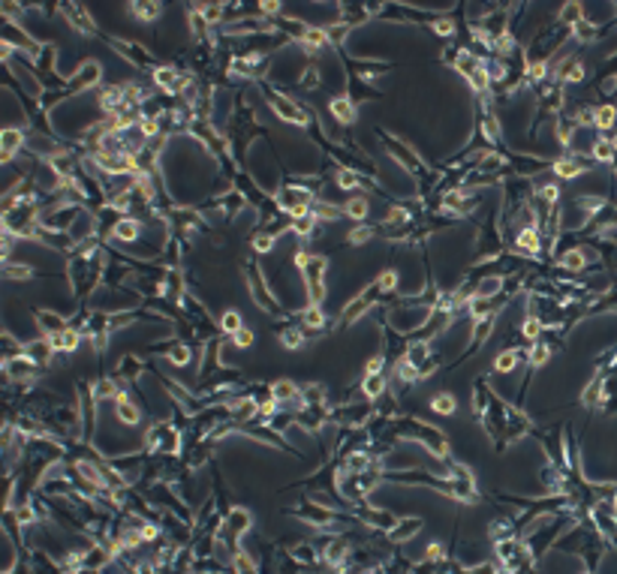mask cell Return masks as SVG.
Returning <instances> with one entry per match:
<instances>
[{"instance_id":"277c9868","label":"cell","mask_w":617,"mask_h":574,"mask_svg":"<svg viewBox=\"0 0 617 574\" xmlns=\"http://www.w3.org/2000/svg\"><path fill=\"white\" fill-rule=\"evenodd\" d=\"M22 145H24L22 130H3V133H0V157H3V163H10L12 154H15Z\"/></svg>"},{"instance_id":"60d3db41","label":"cell","mask_w":617,"mask_h":574,"mask_svg":"<svg viewBox=\"0 0 617 574\" xmlns=\"http://www.w3.org/2000/svg\"><path fill=\"white\" fill-rule=\"evenodd\" d=\"M410 220V214L404 211V208H392L389 214H386V223L389 225H400V223H407Z\"/></svg>"},{"instance_id":"6da1fadb","label":"cell","mask_w":617,"mask_h":574,"mask_svg":"<svg viewBox=\"0 0 617 574\" xmlns=\"http://www.w3.org/2000/svg\"><path fill=\"white\" fill-rule=\"evenodd\" d=\"M148 449L161 451V454H178V449H181L178 430L172 428V424H157L148 433Z\"/></svg>"},{"instance_id":"7dc6e473","label":"cell","mask_w":617,"mask_h":574,"mask_svg":"<svg viewBox=\"0 0 617 574\" xmlns=\"http://www.w3.org/2000/svg\"><path fill=\"white\" fill-rule=\"evenodd\" d=\"M546 73H549V64H542V60L530 64V79H546Z\"/></svg>"},{"instance_id":"ba28073f","label":"cell","mask_w":617,"mask_h":574,"mask_svg":"<svg viewBox=\"0 0 617 574\" xmlns=\"http://www.w3.org/2000/svg\"><path fill=\"white\" fill-rule=\"evenodd\" d=\"M114 404H118V409H114V412H118V418H121L124 424H130V428H133V424H139L142 412H139V406L133 404V400H126V397L121 395L118 400H114Z\"/></svg>"},{"instance_id":"4316f807","label":"cell","mask_w":617,"mask_h":574,"mask_svg":"<svg viewBox=\"0 0 617 574\" xmlns=\"http://www.w3.org/2000/svg\"><path fill=\"white\" fill-rule=\"evenodd\" d=\"M305 325H308V328H322V325H326V316H322L320 305H310L308 310H305Z\"/></svg>"},{"instance_id":"74e56055","label":"cell","mask_w":617,"mask_h":574,"mask_svg":"<svg viewBox=\"0 0 617 574\" xmlns=\"http://www.w3.org/2000/svg\"><path fill=\"white\" fill-rule=\"evenodd\" d=\"M395 283H398V274H395V271H386V274H379L377 286L383 289V292H392V289H395Z\"/></svg>"},{"instance_id":"bcb514c9","label":"cell","mask_w":617,"mask_h":574,"mask_svg":"<svg viewBox=\"0 0 617 574\" xmlns=\"http://www.w3.org/2000/svg\"><path fill=\"white\" fill-rule=\"evenodd\" d=\"M434 31L440 36H449V34H455V24L449 22V19H440V22H434Z\"/></svg>"},{"instance_id":"681fc988","label":"cell","mask_w":617,"mask_h":574,"mask_svg":"<svg viewBox=\"0 0 617 574\" xmlns=\"http://www.w3.org/2000/svg\"><path fill=\"white\" fill-rule=\"evenodd\" d=\"M202 15H206V22H214L220 19V7H202Z\"/></svg>"},{"instance_id":"52a82bcc","label":"cell","mask_w":617,"mask_h":574,"mask_svg":"<svg viewBox=\"0 0 617 574\" xmlns=\"http://www.w3.org/2000/svg\"><path fill=\"white\" fill-rule=\"evenodd\" d=\"M298 397H301V395H298V388L289 383V379H277V383L272 385V400H277V404L289 406V400L296 404Z\"/></svg>"},{"instance_id":"d590c367","label":"cell","mask_w":617,"mask_h":574,"mask_svg":"<svg viewBox=\"0 0 617 574\" xmlns=\"http://www.w3.org/2000/svg\"><path fill=\"white\" fill-rule=\"evenodd\" d=\"M139 130H142V135H145V139H154V135H157V130H161V124H157V118H142V121H139Z\"/></svg>"},{"instance_id":"e575fe53","label":"cell","mask_w":617,"mask_h":574,"mask_svg":"<svg viewBox=\"0 0 617 574\" xmlns=\"http://www.w3.org/2000/svg\"><path fill=\"white\" fill-rule=\"evenodd\" d=\"M539 331H542V322H539V319H533V316H530V319H525V325H521V334H525L527 340H537Z\"/></svg>"},{"instance_id":"30bf717a","label":"cell","mask_w":617,"mask_h":574,"mask_svg":"<svg viewBox=\"0 0 617 574\" xmlns=\"http://www.w3.org/2000/svg\"><path fill=\"white\" fill-rule=\"evenodd\" d=\"M112 235L118 238V241H124V244H130V241H136L139 238V223L136 220H118L112 229Z\"/></svg>"},{"instance_id":"f6af8a7d","label":"cell","mask_w":617,"mask_h":574,"mask_svg":"<svg viewBox=\"0 0 617 574\" xmlns=\"http://www.w3.org/2000/svg\"><path fill=\"white\" fill-rule=\"evenodd\" d=\"M383 364H386V358H371L365 364V376H379V371H383Z\"/></svg>"},{"instance_id":"f546056e","label":"cell","mask_w":617,"mask_h":574,"mask_svg":"<svg viewBox=\"0 0 617 574\" xmlns=\"http://www.w3.org/2000/svg\"><path fill=\"white\" fill-rule=\"evenodd\" d=\"M599 397H603V383H599V379H594V383H591V388H587V391L582 395V404L584 406H596V404H599Z\"/></svg>"},{"instance_id":"4fadbf2b","label":"cell","mask_w":617,"mask_h":574,"mask_svg":"<svg viewBox=\"0 0 617 574\" xmlns=\"http://www.w3.org/2000/svg\"><path fill=\"white\" fill-rule=\"evenodd\" d=\"M398 527H400V530H392L389 536H392V539H395V541H407V539H412V536H416V532L422 530V520H419V518L400 520Z\"/></svg>"},{"instance_id":"2e32d148","label":"cell","mask_w":617,"mask_h":574,"mask_svg":"<svg viewBox=\"0 0 617 574\" xmlns=\"http://www.w3.org/2000/svg\"><path fill=\"white\" fill-rule=\"evenodd\" d=\"M362 391H365V397H371V400H377V397L386 391V379H383V376H365Z\"/></svg>"},{"instance_id":"c3c4849f","label":"cell","mask_w":617,"mask_h":574,"mask_svg":"<svg viewBox=\"0 0 617 574\" xmlns=\"http://www.w3.org/2000/svg\"><path fill=\"white\" fill-rule=\"evenodd\" d=\"M428 560H431V563H440V560H443V544H434V541H431V544H428Z\"/></svg>"},{"instance_id":"d6986e66","label":"cell","mask_w":617,"mask_h":574,"mask_svg":"<svg viewBox=\"0 0 617 574\" xmlns=\"http://www.w3.org/2000/svg\"><path fill=\"white\" fill-rule=\"evenodd\" d=\"M367 211H371L367 199H350V202H346V208H343V214L353 217V220H365Z\"/></svg>"},{"instance_id":"7bdbcfd3","label":"cell","mask_w":617,"mask_h":574,"mask_svg":"<svg viewBox=\"0 0 617 574\" xmlns=\"http://www.w3.org/2000/svg\"><path fill=\"white\" fill-rule=\"evenodd\" d=\"M563 79H566V81H582L584 79V67H582V64H570V67H566V73H563Z\"/></svg>"},{"instance_id":"e0dca14e","label":"cell","mask_w":617,"mask_h":574,"mask_svg":"<svg viewBox=\"0 0 617 574\" xmlns=\"http://www.w3.org/2000/svg\"><path fill=\"white\" fill-rule=\"evenodd\" d=\"M615 142L612 139H599L594 145V159H599V163H612L615 159Z\"/></svg>"},{"instance_id":"816d5d0a","label":"cell","mask_w":617,"mask_h":574,"mask_svg":"<svg viewBox=\"0 0 617 574\" xmlns=\"http://www.w3.org/2000/svg\"><path fill=\"white\" fill-rule=\"evenodd\" d=\"M277 10H280L277 3H263V12H277Z\"/></svg>"},{"instance_id":"7402d4cb","label":"cell","mask_w":617,"mask_h":574,"mask_svg":"<svg viewBox=\"0 0 617 574\" xmlns=\"http://www.w3.org/2000/svg\"><path fill=\"white\" fill-rule=\"evenodd\" d=\"M301 43L308 45L310 52H317V48H322V45H329V31H305Z\"/></svg>"},{"instance_id":"ac0fdd59","label":"cell","mask_w":617,"mask_h":574,"mask_svg":"<svg viewBox=\"0 0 617 574\" xmlns=\"http://www.w3.org/2000/svg\"><path fill=\"white\" fill-rule=\"evenodd\" d=\"M293 232L296 235H313L317 232V214H305L293 220Z\"/></svg>"},{"instance_id":"1f68e13d","label":"cell","mask_w":617,"mask_h":574,"mask_svg":"<svg viewBox=\"0 0 617 574\" xmlns=\"http://www.w3.org/2000/svg\"><path fill=\"white\" fill-rule=\"evenodd\" d=\"M425 358H428V343H412L410 350H407V361L416 364V367H419Z\"/></svg>"},{"instance_id":"8992f818","label":"cell","mask_w":617,"mask_h":574,"mask_svg":"<svg viewBox=\"0 0 617 574\" xmlns=\"http://www.w3.org/2000/svg\"><path fill=\"white\" fill-rule=\"evenodd\" d=\"M515 244H518V250H521L525 256H537L539 247H542V235H539L537 229H521Z\"/></svg>"},{"instance_id":"8d00e7d4","label":"cell","mask_w":617,"mask_h":574,"mask_svg":"<svg viewBox=\"0 0 617 574\" xmlns=\"http://www.w3.org/2000/svg\"><path fill=\"white\" fill-rule=\"evenodd\" d=\"M367 241H371V229L367 225H355L353 232H350V244H355V247L367 244Z\"/></svg>"},{"instance_id":"f35d334b","label":"cell","mask_w":617,"mask_h":574,"mask_svg":"<svg viewBox=\"0 0 617 574\" xmlns=\"http://www.w3.org/2000/svg\"><path fill=\"white\" fill-rule=\"evenodd\" d=\"M169 361L172 364H178V367H184V364L190 361V350H187V346H175V350L169 352Z\"/></svg>"},{"instance_id":"9c48e42d","label":"cell","mask_w":617,"mask_h":574,"mask_svg":"<svg viewBox=\"0 0 617 574\" xmlns=\"http://www.w3.org/2000/svg\"><path fill=\"white\" fill-rule=\"evenodd\" d=\"M346 560H350V548H346V541H332V544L326 548V563L332 565V569H341Z\"/></svg>"},{"instance_id":"b9f144b4","label":"cell","mask_w":617,"mask_h":574,"mask_svg":"<svg viewBox=\"0 0 617 574\" xmlns=\"http://www.w3.org/2000/svg\"><path fill=\"white\" fill-rule=\"evenodd\" d=\"M253 247L260 250V253H268V250L275 247V235H256L253 238Z\"/></svg>"},{"instance_id":"ab89813d","label":"cell","mask_w":617,"mask_h":574,"mask_svg":"<svg viewBox=\"0 0 617 574\" xmlns=\"http://www.w3.org/2000/svg\"><path fill=\"white\" fill-rule=\"evenodd\" d=\"M492 328H494V316H485V319H480V322H476V338L485 340L488 334H492Z\"/></svg>"},{"instance_id":"3957f363","label":"cell","mask_w":617,"mask_h":574,"mask_svg":"<svg viewBox=\"0 0 617 574\" xmlns=\"http://www.w3.org/2000/svg\"><path fill=\"white\" fill-rule=\"evenodd\" d=\"M272 106H275V112L284 118V121H289V124H298V126H308V114L301 112L298 106H293L289 100H284V97H272Z\"/></svg>"},{"instance_id":"f907efd6","label":"cell","mask_w":617,"mask_h":574,"mask_svg":"<svg viewBox=\"0 0 617 574\" xmlns=\"http://www.w3.org/2000/svg\"><path fill=\"white\" fill-rule=\"evenodd\" d=\"M7 274H10V277H31V268H12V265H7Z\"/></svg>"},{"instance_id":"d6a6232c","label":"cell","mask_w":617,"mask_h":574,"mask_svg":"<svg viewBox=\"0 0 617 574\" xmlns=\"http://www.w3.org/2000/svg\"><path fill=\"white\" fill-rule=\"evenodd\" d=\"M280 343H284L286 350H298V346L305 343V334L293 328V331H284V334H280Z\"/></svg>"},{"instance_id":"7a4b0ae2","label":"cell","mask_w":617,"mask_h":574,"mask_svg":"<svg viewBox=\"0 0 617 574\" xmlns=\"http://www.w3.org/2000/svg\"><path fill=\"white\" fill-rule=\"evenodd\" d=\"M247 530H251V515H247L244 508H232V511H229V518L223 520L220 539L229 541V544H235V539H241V536H244Z\"/></svg>"},{"instance_id":"44dd1931","label":"cell","mask_w":617,"mask_h":574,"mask_svg":"<svg viewBox=\"0 0 617 574\" xmlns=\"http://www.w3.org/2000/svg\"><path fill=\"white\" fill-rule=\"evenodd\" d=\"M554 172L561 175V178H579L584 172V166L579 163V159H561L558 166H554Z\"/></svg>"},{"instance_id":"83f0119b","label":"cell","mask_w":617,"mask_h":574,"mask_svg":"<svg viewBox=\"0 0 617 574\" xmlns=\"http://www.w3.org/2000/svg\"><path fill=\"white\" fill-rule=\"evenodd\" d=\"M359 184H362V178H359L355 172H350V169L338 172V187H341V190H355Z\"/></svg>"},{"instance_id":"4dcf8cb0","label":"cell","mask_w":617,"mask_h":574,"mask_svg":"<svg viewBox=\"0 0 617 574\" xmlns=\"http://www.w3.org/2000/svg\"><path fill=\"white\" fill-rule=\"evenodd\" d=\"M561 262H563V268L582 271L584 268V253H582V250H570V253H566Z\"/></svg>"},{"instance_id":"ffe728a7","label":"cell","mask_w":617,"mask_h":574,"mask_svg":"<svg viewBox=\"0 0 617 574\" xmlns=\"http://www.w3.org/2000/svg\"><path fill=\"white\" fill-rule=\"evenodd\" d=\"M455 397L452 395H437L434 400H431V409H434L437 416H452L455 412Z\"/></svg>"},{"instance_id":"ee69618b","label":"cell","mask_w":617,"mask_h":574,"mask_svg":"<svg viewBox=\"0 0 617 574\" xmlns=\"http://www.w3.org/2000/svg\"><path fill=\"white\" fill-rule=\"evenodd\" d=\"M235 346H241V350H247V346H251L253 343V334H251V328H241L239 334H235Z\"/></svg>"},{"instance_id":"5b68a950","label":"cell","mask_w":617,"mask_h":574,"mask_svg":"<svg viewBox=\"0 0 617 574\" xmlns=\"http://www.w3.org/2000/svg\"><path fill=\"white\" fill-rule=\"evenodd\" d=\"M48 343H52V350L55 352H73V350H79L81 334L76 331V328H67V331H60V334H52Z\"/></svg>"},{"instance_id":"5bb4252c","label":"cell","mask_w":617,"mask_h":574,"mask_svg":"<svg viewBox=\"0 0 617 574\" xmlns=\"http://www.w3.org/2000/svg\"><path fill=\"white\" fill-rule=\"evenodd\" d=\"M24 355L27 358H34V361H43V358H52V343H48V338L46 340H36V343H27L24 346Z\"/></svg>"},{"instance_id":"cb8c5ba5","label":"cell","mask_w":617,"mask_h":574,"mask_svg":"<svg viewBox=\"0 0 617 574\" xmlns=\"http://www.w3.org/2000/svg\"><path fill=\"white\" fill-rule=\"evenodd\" d=\"M500 277H488V280L480 283V289H476V298H485V301H492L494 295L500 292Z\"/></svg>"},{"instance_id":"603a6c76","label":"cell","mask_w":617,"mask_h":574,"mask_svg":"<svg viewBox=\"0 0 617 574\" xmlns=\"http://www.w3.org/2000/svg\"><path fill=\"white\" fill-rule=\"evenodd\" d=\"M615 118H617L615 109H612V106H603V109H596L594 124L599 126V130H612V126H615Z\"/></svg>"},{"instance_id":"7c38bea8","label":"cell","mask_w":617,"mask_h":574,"mask_svg":"<svg viewBox=\"0 0 617 574\" xmlns=\"http://www.w3.org/2000/svg\"><path fill=\"white\" fill-rule=\"evenodd\" d=\"M332 114L341 121V124H350L355 118V109H353V102L346 100V97H334L332 100Z\"/></svg>"},{"instance_id":"8fae6325","label":"cell","mask_w":617,"mask_h":574,"mask_svg":"<svg viewBox=\"0 0 617 574\" xmlns=\"http://www.w3.org/2000/svg\"><path fill=\"white\" fill-rule=\"evenodd\" d=\"M525 358V352H518V350H506V352H500L497 355V361H494V367L500 373H513L515 367H518V361Z\"/></svg>"},{"instance_id":"f1b7e54d","label":"cell","mask_w":617,"mask_h":574,"mask_svg":"<svg viewBox=\"0 0 617 574\" xmlns=\"http://www.w3.org/2000/svg\"><path fill=\"white\" fill-rule=\"evenodd\" d=\"M561 22L563 24H579L582 22V7L579 3H566L561 10Z\"/></svg>"},{"instance_id":"836d02e7","label":"cell","mask_w":617,"mask_h":574,"mask_svg":"<svg viewBox=\"0 0 617 574\" xmlns=\"http://www.w3.org/2000/svg\"><path fill=\"white\" fill-rule=\"evenodd\" d=\"M485 73H488V81L506 79V64H500V60H488V64H485Z\"/></svg>"},{"instance_id":"d4e9b609","label":"cell","mask_w":617,"mask_h":574,"mask_svg":"<svg viewBox=\"0 0 617 574\" xmlns=\"http://www.w3.org/2000/svg\"><path fill=\"white\" fill-rule=\"evenodd\" d=\"M551 358V346H546V343H533V350H530V364H533V367H542V364H546V361Z\"/></svg>"},{"instance_id":"484cf974","label":"cell","mask_w":617,"mask_h":574,"mask_svg":"<svg viewBox=\"0 0 617 574\" xmlns=\"http://www.w3.org/2000/svg\"><path fill=\"white\" fill-rule=\"evenodd\" d=\"M130 10L136 12L139 19H157V15H161V3H133V7H130Z\"/></svg>"},{"instance_id":"9a60e30c","label":"cell","mask_w":617,"mask_h":574,"mask_svg":"<svg viewBox=\"0 0 617 574\" xmlns=\"http://www.w3.org/2000/svg\"><path fill=\"white\" fill-rule=\"evenodd\" d=\"M241 328H244V322H241L239 310H227V313H223V319H220V331H223V334H232V338H235Z\"/></svg>"}]
</instances>
